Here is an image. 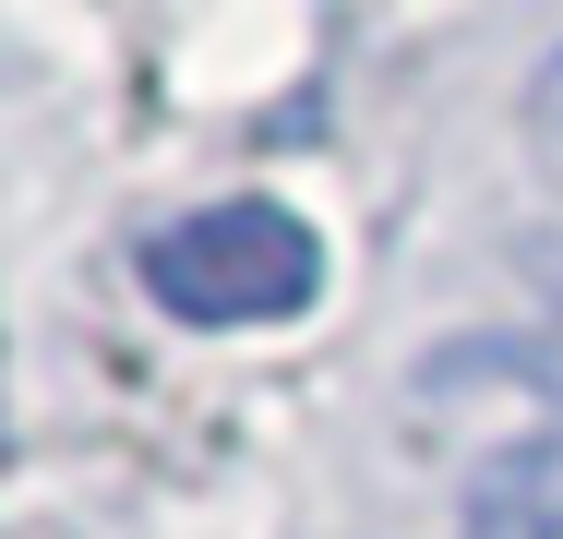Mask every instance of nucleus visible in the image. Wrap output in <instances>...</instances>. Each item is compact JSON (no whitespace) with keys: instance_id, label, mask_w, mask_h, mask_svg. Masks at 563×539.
I'll list each match as a JSON object with an SVG mask.
<instances>
[{"instance_id":"f257e3e1","label":"nucleus","mask_w":563,"mask_h":539,"mask_svg":"<svg viewBox=\"0 0 563 539\" xmlns=\"http://www.w3.org/2000/svg\"><path fill=\"white\" fill-rule=\"evenodd\" d=\"M312 288H324V240L288 205H264V193L192 205V216H168L144 240V300L168 323H205V336H228V323H288V312H312Z\"/></svg>"},{"instance_id":"f03ea898","label":"nucleus","mask_w":563,"mask_h":539,"mask_svg":"<svg viewBox=\"0 0 563 539\" xmlns=\"http://www.w3.org/2000/svg\"><path fill=\"white\" fill-rule=\"evenodd\" d=\"M467 539H563V420L467 480Z\"/></svg>"},{"instance_id":"7ed1b4c3","label":"nucleus","mask_w":563,"mask_h":539,"mask_svg":"<svg viewBox=\"0 0 563 539\" xmlns=\"http://www.w3.org/2000/svg\"><path fill=\"white\" fill-rule=\"evenodd\" d=\"M540 108H552V120H563V61H552V85H540Z\"/></svg>"}]
</instances>
